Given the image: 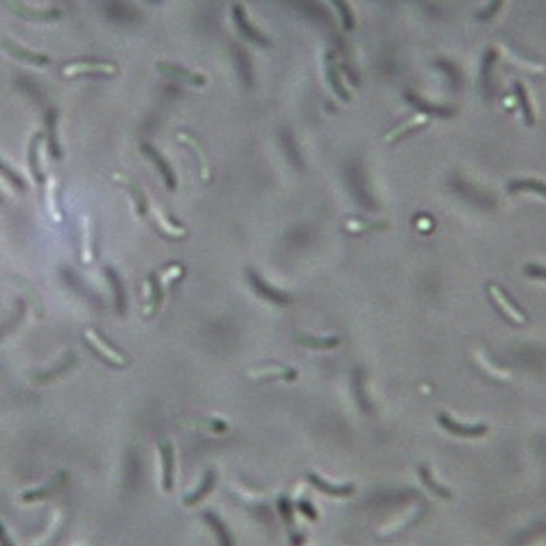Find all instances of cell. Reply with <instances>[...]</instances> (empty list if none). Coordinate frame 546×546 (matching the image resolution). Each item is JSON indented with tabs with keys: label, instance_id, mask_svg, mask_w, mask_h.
<instances>
[{
	"label": "cell",
	"instance_id": "12",
	"mask_svg": "<svg viewBox=\"0 0 546 546\" xmlns=\"http://www.w3.org/2000/svg\"><path fill=\"white\" fill-rule=\"evenodd\" d=\"M147 208H149V212H151V214H153V219H155V223L160 226V230L164 232V234H169V236H175V238H181V236H186V234H188L184 226L175 223V221H171V219L167 216V212L162 210V206L157 204L155 199H151V197H149V204H147Z\"/></svg>",
	"mask_w": 546,
	"mask_h": 546
},
{
	"label": "cell",
	"instance_id": "1",
	"mask_svg": "<svg viewBox=\"0 0 546 546\" xmlns=\"http://www.w3.org/2000/svg\"><path fill=\"white\" fill-rule=\"evenodd\" d=\"M232 20H234V27H236V31L247 39V42H252V44H256V46H262V48H267L271 42L269 39L262 35L252 22H249V15H247V9L242 7L240 3H234L232 5Z\"/></svg>",
	"mask_w": 546,
	"mask_h": 546
},
{
	"label": "cell",
	"instance_id": "28",
	"mask_svg": "<svg viewBox=\"0 0 546 546\" xmlns=\"http://www.w3.org/2000/svg\"><path fill=\"white\" fill-rule=\"evenodd\" d=\"M81 260L90 265L94 260V228H92V219L90 214L84 216V245H81Z\"/></svg>",
	"mask_w": 546,
	"mask_h": 546
},
{
	"label": "cell",
	"instance_id": "15",
	"mask_svg": "<svg viewBox=\"0 0 546 546\" xmlns=\"http://www.w3.org/2000/svg\"><path fill=\"white\" fill-rule=\"evenodd\" d=\"M118 68L114 64H96V62H79V64H66L64 74L77 77V74H116Z\"/></svg>",
	"mask_w": 546,
	"mask_h": 546
},
{
	"label": "cell",
	"instance_id": "8",
	"mask_svg": "<svg viewBox=\"0 0 546 546\" xmlns=\"http://www.w3.org/2000/svg\"><path fill=\"white\" fill-rule=\"evenodd\" d=\"M437 422L441 429H446L448 433L453 435H459V437H481L488 433V424H461L453 417H448L446 413H439L437 415Z\"/></svg>",
	"mask_w": 546,
	"mask_h": 546
},
{
	"label": "cell",
	"instance_id": "23",
	"mask_svg": "<svg viewBox=\"0 0 546 546\" xmlns=\"http://www.w3.org/2000/svg\"><path fill=\"white\" fill-rule=\"evenodd\" d=\"M417 472H420L422 483L427 485L431 494H435V496H439V498H443V500H450V498H453L450 490H448V488H443V485L433 476V472L429 470V466H424V463H422V466H417Z\"/></svg>",
	"mask_w": 546,
	"mask_h": 546
},
{
	"label": "cell",
	"instance_id": "11",
	"mask_svg": "<svg viewBox=\"0 0 546 546\" xmlns=\"http://www.w3.org/2000/svg\"><path fill=\"white\" fill-rule=\"evenodd\" d=\"M66 483V474L59 472L55 476H51L44 485H39V488H29V490H22L18 494V498L22 502H35V500H44L48 498L51 494L57 492V488H62V485Z\"/></svg>",
	"mask_w": 546,
	"mask_h": 546
},
{
	"label": "cell",
	"instance_id": "4",
	"mask_svg": "<svg viewBox=\"0 0 546 546\" xmlns=\"http://www.w3.org/2000/svg\"><path fill=\"white\" fill-rule=\"evenodd\" d=\"M160 472H162V492L171 494L175 485V448L169 439L160 443Z\"/></svg>",
	"mask_w": 546,
	"mask_h": 546
},
{
	"label": "cell",
	"instance_id": "18",
	"mask_svg": "<svg viewBox=\"0 0 546 546\" xmlns=\"http://www.w3.org/2000/svg\"><path fill=\"white\" fill-rule=\"evenodd\" d=\"M177 140H179V143L188 145V147L195 151V155H197V160H199V167H201V177L208 181V179H210V162H208V155H206L204 147H201L197 140H195V136H190L188 131H179V134H177Z\"/></svg>",
	"mask_w": 546,
	"mask_h": 546
},
{
	"label": "cell",
	"instance_id": "27",
	"mask_svg": "<svg viewBox=\"0 0 546 546\" xmlns=\"http://www.w3.org/2000/svg\"><path fill=\"white\" fill-rule=\"evenodd\" d=\"M332 55H330V62H328V81H330V88H332V92L343 100V103H348V100L352 98L350 96V90H348V86L343 84V79H341V74H339V68L334 66V62H332Z\"/></svg>",
	"mask_w": 546,
	"mask_h": 546
},
{
	"label": "cell",
	"instance_id": "5",
	"mask_svg": "<svg viewBox=\"0 0 546 546\" xmlns=\"http://www.w3.org/2000/svg\"><path fill=\"white\" fill-rule=\"evenodd\" d=\"M0 46H3V51H5L7 55H11L13 59H18V62H22V64L35 66V68H46V66H51V57H48V55H39V53H35V51H29V48H25V46L9 42V39H3V42H0Z\"/></svg>",
	"mask_w": 546,
	"mask_h": 546
},
{
	"label": "cell",
	"instance_id": "35",
	"mask_svg": "<svg viewBox=\"0 0 546 546\" xmlns=\"http://www.w3.org/2000/svg\"><path fill=\"white\" fill-rule=\"evenodd\" d=\"M498 57V51L496 48H490L488 55H485L483 59V68H481V88L488 90L492 86V70H494V62Z\"/></svg>",
	"mask_w": 546,
	"mask_h": 546
},
{
	"label": "cell",
	"instance_id": "44",
	"mask_svg": "<svg viewBox=\"0 0 546 546\" xmlns=\"http://www.w3.org/2000/svg\"><path fill=\"white\" fill-rule=\"evenodd\" d=\"M18 13L22 15V18H31V20H55V18L59 15V11H57V9H53V11H46V13H29V11L18 9Z\"/></svg>",
	"mask_w": 546,
	"mask_h": 546
},
{
	"label": "cell",
	"instance_id": "41",
	"mask_svg": "<svg viewBox=\"0 0 546 546\" xmlns=\"http://www.w3.org/2000/svg\"><path fill=\"white\" fill-rule=\"evenodd\" d=\"M59 522H62V514L55 512V514H53V518H51V524H48V531H46L42 538H37L35 542H31L29 546H42V544H46V542H48V538H51V535H55V531H57V527H59Z\"/></svg>",
	"mask_w": 546,
	"mask_h": 546
},
{
	"label": "cell",
	"instance_id": "21",
	"mask_svg": "<svg viewBox=\"0 0 546 546\" xmlns=\"http://www.w3.org/2000/svg\"><path fill=\"white\" fill-rule=\"evenodd\" d=\"M514 92H516V98H518V105H520L524 123H527L529 127H533L535 125V112H533V105H531L529 90L524 88L520 81H514Z\"/></svg>",
	"mask_w": 546,
	"mask_h": 546
},
{
	"label": "cell",
	"instance_id": "31",
	"mask_svg": "<svg viewBox=\"0 0 546 546\" xmlns=\"http://www.w3.org/2000/svg\"><path fill=\"white\" fill-rule=\"evenodd\" d=\"M212 485H214V472L210 470V472H206V474H204V481L199 483V488H197L195 492H190V494L184 498V505H186V507H193V505H197L199 500H204V498L210 494Z\"/></svg>",
	"mask_w": 546,
	"mask_h": 546
},
{
	"label": "cell",
	"instance_id": "33",
	"mask_svg": "<svg viewBox=\"0 0 546 546\" xmlns=\"http://www.w3.org/2000/svg\"><path fill=\"white\" fill-rule=\"evenodd\" d=\"M330 3L334 5L337 13H339V18H341L343 29L352 31V29L356 27V18H354V11H352V7H350L348 0H330Z\"/></svg>",
	"mask_w": 546,
	"mask_h": 546
},
{
	"label": "cell",
	"instance_id": "6",
	"mask_svg": "<svg viewBox=\"0 0 546 546\" xmlns=\"http://www.w3.org/2000/svg\"><path fill=\"white\" fill-rule=\"evenodd\" d=\"M143 153L153 162V167L157 169V173H160V177H162V181H164V186H167V190H171V193H175L177 190V177H175V171H173V167L167 162V157L162 155L155 147H151L149 143H145L143 145Z\"/></svg>",
	"mask_w": 546,
	"mask_h": 546
},
{
	"label": "cell",
	"instance_id": "25",
	"mask_svg": "<svg viewBox=\"0 0 546 546\" xmlns=\"http://www.w3.org/2000/svg\"><path fill=\"white\" fill-rule=\"evenodd\" d=\"M249 378H280V380H295L297 372L293 368H282V365H271L262 370H249Z\"/></svg>",
	"mask_w": 546,
	"mask_h": 546
},
{
	"label": "cell",
	"instance_id": "47",
	"mask_svg": "<svg viewBox=\"0 0 546 546\" xmlns=\"http://www.w3.org/2000/svg\"><path fill=\"white\" fill-rule=\"evenodd\" d=\"M0 546H13V542H11V538H9L3 522H0Z\"/></svg>",
	"mask_w": 546,
	"mask_h": 546
},
{
	"label": "cell",
	"instance_id": "37",
	"mask_svg": "<svg viewBox=\"0 0 546 546\" xmlns=\"http://www.w3.org/2000/svg\"><path fill=\"white\" fill-rule=\"evenodd\" d=\"M502 53L509 57V62H514V64L520 66V68H527V70H531V72H544V70H546L542 64H533V62H529V59L520 57V55H518L514 48H509V46H502Z\"/></svg>",
	"mask_w": 546,
	"mask_h": 546
},
{
	"label": "cell",
	"instance_id": "42",
	"mask_svg": "<svg viewBox=\"0 0 546 546\" xmlns=\"http://www.w3.org/2000/svg\"><path fill=\"white\" fill-rule=\"evenodd\" d=\"M234 59L240 64V74H242V81H245L247 86H252V72H249V62H247V57L240 53V48H236L234 46Z\"/></svg>",
	"mask_w": 546,
	"mask_h": 546
},
{
	"label": "cell",
	"instance_id": "16",
	"mask_svg": "<svg viewBox=\"0 0 546 546\" xmlns=\"http://www.w3.org/2000/svg\"><path fill=\"white\" fill-rule=\"evenodd\" d=\"M114 179L118 181L120 186L125 188V193H127V197H129V201H131V208H134V214L136 216H145L147 214V204H149V197L140 190V188H136L131 181H127V179H123L120 175H114Z\"/></svg>",
	"mask_w": 546,
	"mask_h": 546
},
{
	"label": "cell",
	"instance_id": "48",
	"mask_svg": "<svg viewBox=\"0 0 546 546\" xmlns=\"http://www.w3.org/2000/svg\"><path fill=\"white\" fill-rule=\"evenodd\" d=\"M0 204H3V195H0Z\"/></svg>",
	"mask_w": 546,
	"mask_h": 546
},
{
	"label": "cell",
	"instance_id": "10",
	"mask_svg": "<svg viewBox=\"0 0 546 546\" xmlns=\"http://www.w3.org/2000/svg\"><path fill=\"white\" fill-rule=\"evenodd\" d=\"M42 145H44V136L35 134L31 145H29V169H31L33 184H39V181L44 179V173H46V155H39Z\"/></svg>",
	"mask_w": 546,
	"mask_h": 546
},
{
	"label": "cell",
	"instance_id": "39",
	"mask_svg": "<svg viewBox=\"0 0 546 546\" xmlns=\"http://www.w3.org/2000/svg\"><path fill=\"white\" fill-rule=\"evenodd\" d=\"M184 275V267L181 265H171L169 269H164L160 275H157V280H160V287H162V291H164L173 280H177V278H181Z\"/></svg>",
	"mask_w": 546,
	"mask_h": 546
},
{
	"label": "cell",
	"instance_id": "13",
	"mask_svg": "<svg viewBox=\"0 0 546 546\" xmlns=\"http://www.w3.org/2000/svg\"><path fill=\"white\" fill-rule=\"evenodd\" d=\"M306 479H308L311 485H315L317 490H321L323 494H328V496H334V498H350V496H354V485L352 483H348V485H332L328 481H323L321 474H317V472H308Z\"/></svg>",
	"mask_w": 546,
	"mask_h": 546
},
{
	"label": "cell",
	"instance_id": "9",
	"mask_svg": "<svg viewBox=\"0 0 546 546\" xmlns=\"http://www.w3.org/2000/svg\"><path fill=\"white\" fill-rule=\"evenodd\" d=\"M404 100H407L411 108H415L420 114L435 116V118H453V116H455V110H450V108H446V105H439V103H431V100L417 96V94L411 92V90L404 92Z\"/></svg>",
	"mask_w": 546,
	"mask_h": 546
},
{
	"label": "cell",
	"instance_id": "14",
	"mask_svg": "<svg viewBox=\"0 0 546 546\" xmlns=\"http://www.w3.org/2000/svg\"><path fill=\"white\" fill-rule=\"evenodd\" d=\"M429 123H431V116H427V114H415L413 118L404 120L402 125H398L396 129H391V131L385 136V143H387V145H396L400 138H404L407 134H411V131H415V129H420V127H427Z\"/></svg>",
	"mask_w": 546,
	"mask_h": 546
},
{
	"label": "cell",
	"instance_id": "20",
	"mask_svg": "<svg viewBox=\"0 0 546 546\" xmlns=\"http://www.w3.org/2000/svg\"><path fill=\"white\" fill-rule=\"evenodd\" d=\"M474 360H476V365L488 374V376H492V378H496V380H512V372L509 370H505V368H498L496 363L485 354L483 350H476L474 352Z\"/></svg>",
	"mask_w": 546,
	"mask_h": 546
},
{
	"label": "cell",
	"instance_id": "3",
	"mask_svg": "<svg viewBox=\"0 0 546 546\" xmlns=\"http://www.w3.org/2000/svg\"><path fill=\"white\" fill-rule=\"evenodd\" d=\"M488 293L492 295V299H494V304L502 311V315L507 317V319H512L514 323H524L527 321V315H524V311L516 304V301L505 293L498 285H494V282H490L488 287Z\"/></svg>",
	"mask_w": 546,
	"mask_h": 546
},
{
	"label": "cell",
	"instance_id": "36",
	"mask_svg": "<svg viewBox=\"0 0 546 546\" xmlns=\"http://www.w3.org/2000/svg\"><path fill=\"white\" fill-rule=\"evenodd\" d=\"M387 223L385 221H348L346 230L352 234H360V232H372V230H385Z\"/></svg>",
	"mask_w": 546,
	"mask_h": 546
},
{
	"label": "cell",
	"instance_id": "43",
	"mask_svg": "<svg viewBox=\"0 0 546 546\" xmlns=\"http://www.w3.org/2000/svg\"><path fill=\"white\" fill-rule=\"evenodd\" d=\"M297 512H301L308 520H317V518H319V514H317V509H315V505H313L308 498H299V500H297Z\"/></svg>",
	"mask_w": 546,
	"mask_h": 546
},
{
	"label": "cell",
	"instance_id": "38",
	"mask_svg": "<svg viewBox=\"0 0 546 546\" xmlns=\"http://www.w3.org/2000/svg\"><path fill=\"white\" fill-rule=\"evenodd\" d=\"M0 177H3L5 181H9V184L13 186V190H20L22 193L27 186H25V181H22V177H20L13 169H9L3 160H0Z\"/></svg>",
	"mask_w": 546,
	"mask_h": 546
},
{
	"label": "cell",
	"instance_id": "32",
	"mask_svg": "<svg viewBox=\"0 0 546 546\" xmlns=\"http://www.w3.org/2000/svg\"><path fill=\"white\" fill-rule=\"evenodd\" d=\"M46 129H48V147H51V155L55 160H62V147H59L57 140V112L51 110L46 114Z\"/></svg>",
	"mask_w": 546,
	"mask_h": 546
},
{
	"label": "cell",
	"instance_id": "30",
	"mask_svg": "<svg viewBox=\"0 0 546 546\" xmlns=\"http://www.w3.org/2000/svg\"><path fill=\"white\" fill-rule=\"evenodd\" d=\"M278 507H280V514H282V518H285V524H287V529H289L291 542L297 546V544L301 542V538L295 533V524H293V507H291V500H289V496H287V494H282V496H280V500H278Z\"/></svg>",
	"mask_w": 546,
	"mask_h": 546
},
{
	"label": "cell",
	"instance_id": "2",
	"mask_svg": "<svg viewBox=\"0 0 546 546\" xmlns=\"http://www.w3.org/2000/svg\"><path fill=\"white\" fill-rule=\"evenodd\" d=\"M247 280H249V287L254 289V293L265 301H269V304H275V306L291 304V297L287 293H282L280 289H273L269 282L265 278H260L254 269H247Z\"/></svg>",
	"mask_w": 546,
	"mask_h": 546
},
{
	"label": "cell",
	"instance_id": "40",
	"mask_svg": "<svg viewBox=\"0 0 546 546\" xmlns=\"http://www.w3.org/2000/svg\"><path fill=\"white\" fill-rule=\"evenodd\" d=\"M502 5H505V0H490L488 5H485V9H481L479 11V20L481 22H488V20H492L494 15H498V11L502 9Z\"/></svg>",
	"mask_w": 546,
	"mask_h": 546
},
{
	"label": "cell",
	"instance_id": "7",
	"mask_svg": "<svg viewBox=\"0 0 546 546\" xmlns=\"http://www.w3.org/2000/svg\"><path fill=\"white\" fill-rule=\"evenodd\" d=\"M155 68H157V72H162L164 77L181 81V84H186V86H195V88H204L206 86V77L201 74V72H190L186 68L175 66V64H167V62H157Z\"/></svg>",
	"mask_w": 546,
	"mask_h": 546
},
{
	"label": "cell",
	"instance_id": "26",
	"mask_svg": "<svg viewBox=\"0 0 546 546\" xmlns=\"http://www.w3.org/2000/svg\"><path fill=\"white\" fill-rule=\"evenodd\" d=\"M46 208L55 223H62L64 216L59 212V204H57V175H53V173L46 175Z\"/></svg>",
	"mask_w": 546,
	"mask_h": 546
},
{
	"label": "cell",
	"instance_id": "24",
	"mask_svg": "<svg viewBox=\"0 0 546 546\" xmlns=\"http://www.w3.org/2000/svg\"><path fill=\"white\" fill-rule=\"evenodd\" d=\"M295 341L306 348H315V350H332L339 346V337H313V334H304V332H297Z\"/></svg>",
	"mask_w": 546,
	"mask_h": 546
},
{
	"label": "cell",
	"instance_id": "17",
	"mask_svg": "<svg viewBox=\"0 0 546 546\" xmlns=\"http://www.w3.org/2000/svg\"><path fill=\"white\" fill-rule=\"evenodd\" d=\"M86 341H90L92 343V348L100 354V356H105L110 363H114V365H118V368H123V365H127V360H125V356L123 354H118L114 348H110L108 343L100 339L92 328H88L86 330Z\"/></svg>",
	"mask_w": 546,
	"mask_h": 546
},
{
	"label": "cell",
	"instance_id": "45",
	"mask_svg": "<svg viewBox=\"0 0 546 546\" xmlns=\"http://www.w3.org/2000/svg\"><path fill=\"white\" fill-rule=\"evenodd\" d=\"M524 273L533 280H546V267H542V265H527L524 267Z\"/></svg>",
	"mask_w": 546,
	"mask_h": 546
},
{
	"label": "cell",
	"instance_id": "34",
	"mask_svg": "<svg viewBox=\"0 0 546 546\" xmlns=\"http://www.w3.org/2000/svg\"><path fill=\"white\" fill-rule=\"evenodd\" d=\"M105 273H108V280H110V285H112V291H114V299H116V308L123 313L125 311V289H123V282H120V278H118V273L112 269V267H108L105 269Z\"/></svg>",
	"mask_w": 546,
	"mask_h": 546
},
{
	"label": "cell",
	"instance_id": "22",
	"mask_svg": "<svg viewBox=\"0 0 546 546\" xmlns=\"http://www.w3.org/2000/svg\"><path fill=\"white\" fill-rule=\"evenodd\" d=\"M507 193L509 195H518V193H533L546 199V184L540 179H514L507 184Z\"/></svg>",
	"mask_w": 546,
	"mask_h": 546
},
{
	"label": "cell",
	"instance_id": "29",
	"mask_svg": "<svg viewBox=\"0 0 546 546\" xmlns=\"http://www.w3.org/2000/svg\"><path fill=\"white\" fill-rule=\"evenodd\" d=\"M204 518L210 522V527H212L214 535L219 538V546H234V542H232V535H230L228 527L223 524V520H221V518H219L214 512H204Z\"/></svg>",
	"mask_w": 546,
	"mask_h": 546
},
{
	"label": "cell",
	"instance_id": "19",
	"mask_svg": "<svg viewBox=\"0 0 546 546\" xmlns=\"http://www.w3.org/2000/svg\"><path fill=\"white\" fill-rule=\"evenodd\" d=\"M162 287H160V280L157 275H151L145 282V315H153L160 308V301H162Z\"/></svg>",
	"mask_w": 546,
	"mask_h": 546
},
{
	"label": "cell",
	"instance_id": "46",
	"mask_svg": "<svg viewBox=\"0 0 546 546\" xmlns=\"http://www.w3.org/2000/svg\"><path fill=\"white\" fill-rule=\"evenodd\" d=\"M206 429H210V431H214V433H226V431H228V422L210 417V420L206 422Z\"/></svg>",
	"mask_w": 546,
	"mask_h": 546
}]
</instances>
